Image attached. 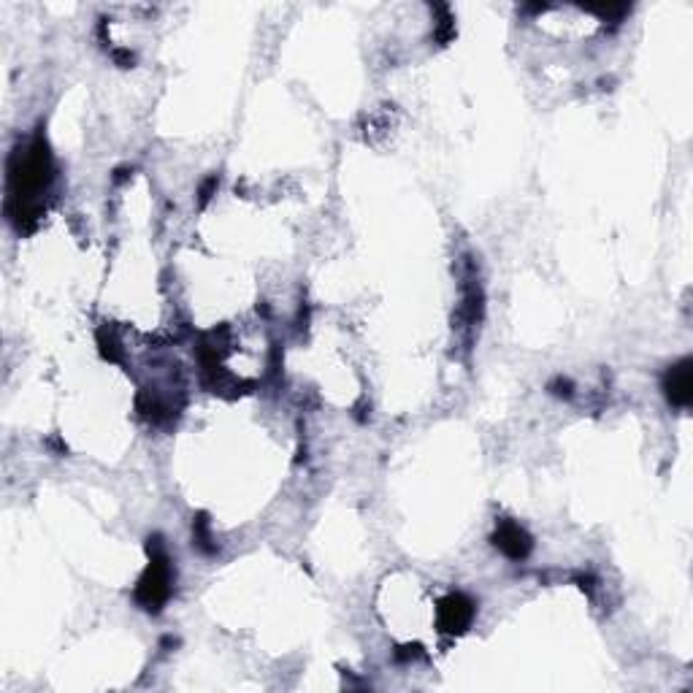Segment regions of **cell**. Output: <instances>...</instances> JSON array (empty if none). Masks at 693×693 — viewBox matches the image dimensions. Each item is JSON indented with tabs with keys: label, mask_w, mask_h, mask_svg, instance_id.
Wrapping results in <instances>:
<instances>
[{
	"label": "cell",
	"mask_w": 693,
	"mask_h": 693,
	"mask_svg": "<svg viewBox=\"0 0 693 693\" xmlns=\"http://www.w3.org/2000/svg\"><path fill=\"white\" fill-rule=\"evenodd\" d=\"M168 593H171V566L162 555H157V558H152V566H149L146 577L141 579L135 596L143 606L157 609L168 598Z\"/></svg>",
	"instance_id": "cell-1"
},
{
	"label": "cell",
	"mask_w": 693,
	"mask_h": 693,
	"mask_svg": "<svg viewBox=\"0 0 693 693\" xmlns=\"http://www.w3.org/2000/svg\"><path fill=\"white\" fill-rule=\"evenodd\" d=\"M474 617V604L466 598V596H449L444 604H441V612H439V623L444 631H463Z\"/></svg>",
	"instance_id": "cell-3"
},
{
	"label": "cell",
	"mask_w": 693,
	"mask_h": 693,
	"mask_svg": "<svg viewBox=\"0 0 693 693\" xmlns=\"http://www.w3.org/2000/svg\"><path fill=\"white\" fill-rule=\"evenodd\" d=\"M495 544L509 555V558H522L531 550V539L525 536V531L514 522H504L495 533Z\"/></svg>",
	"instance_id": "cell-4"
},
{
	"label": "cell",
	"mask_w": 693,
	"mask_h": 693,
	"mask_svg": "<svg viewBox=\"0 0 693 693\" xmlns=\"http://www.w3.org/2000/svg\"><path fill=\"white\" fill-rule=\"evenodd\" d=\"M666 395L674 406H688L693 398V374H690V360H682L669 368L666 374Z\"/></svg>",
	"instance_id": "cell-2"
}]
</instances>
